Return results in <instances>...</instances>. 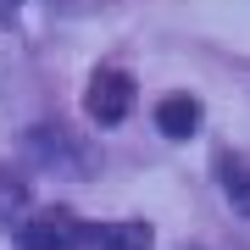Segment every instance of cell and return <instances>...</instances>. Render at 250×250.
I'll return each instance as SVG.
<instances>
[{
	"mask_svg": "<svg viewBox=\"0 0 250 250\" xmlns=\"http://www.w3.org/2000/svg\"><path fill=\"white\" fill-rule=\"evenodd\" d=\"M22 211H28V184L11 167H0V223H11V217H22Z\"/></svg>",
	"mask_w": 250,
	"mask_h": 250,
	"instance_id": "5",
	"label": "cell"
},
{
	"mask_svg": "<svg viewBox=\"0 0 250 250\" xmlns=\"http://www.w3.org/2000/svg\"><path fill=\"white\" fill-rule=\"evenodd\" d=\"M100 250H150V228H145V223H128V228H117Z\"/></svg>",
	"mask_w": 250,
	"mask_h": 250,
	"instance_id": "7",
	"label": "cell"
},
{
	"mask_svg": "<svg viewBox=\"0 0 250 250\" xmlns=\"http://www.w3.org/2000/svg\"><path fill=\"white\" fill-rule=\"evenodd\" d=\"M22 150L34 156L45 172H62V178H95V172H100L95 145L78 139V134H72V128H62V123H39V128H28Z\"/></svg>",
	"mask_w": 250,
	"mask_h": 250,
	"instance_id": "1",
	"label": "cell"
},
{
	"mask_svg": "<svg viewBox=\"0 0 250 250\" xmlns=\"http://www.w3.org/2000/svg\"><path fill=\"white\" fill-rule=\"evenodd\" d=\"M223 189H228V200H233V206H239V211L250 217V167H245V161L223 156Z\"/></svg>",
	"mask_w": 250,
	"mask_h": 250,
	"instance_id": "6",
	"label": "cell"
},
{
	"mask_svg": "<svg viewBox=\"0 0 250 250\" xmlns=\"http://www.w3.org/2000/svg\"><path fill=\"white\" fill-rule=\"evenodd\" d=\"M83 111H89L100 128L123 123V117L134 111V78H128V72H117V67L95 72V78H89V95H83Z\"/></svg>",
	"mask_w": 250,
	"mask_h": 250,
	"instance_id": "2",
	"label": "cell"
},
{
	"mask_svg": "<svg viewBox=\"0 0 250 250\" xmlns=\"http://www.w3.org/2000/svg\"><path fill=\"white\" fill-rule=\"evenodd\" d=\"M78 239H83V223L67 206H50V211H39V217L22 223V250H72Z\"/></svg>",
	"mask_w": 250,
	"mask_h": 250,
	"instance_id": "3",
	"label": "cell"
},
{
	"mask_svg": "<svg viewBox=\"0 0 250 250\" xmlns=\"http://www.w3.org/2000/svg\"><path fill=\"white\" fill-rule=\"evenodd\" d=\"M156 128L167 139H189L200 128V100L195 95H161L156 100Z\"/></svg>",
	"mask_w": 250,
	"mask_h": 250,
	"instance_id": "4",
	"label": "cell"
}]
</instances>
